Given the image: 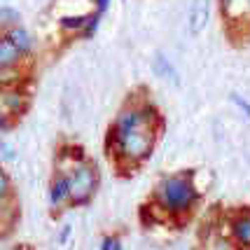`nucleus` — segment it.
I'll return each mask as SVG.
<instances>
[{
  "label": "nucleus",
  "instance_id": "1",
  "mask_svg": "<svg viewBox=\"0 0 250 250\" xmlns=\"http://www.w3.org/2000/svg\"><path fill=\"white\" fill-rule=\"evenodd\" d=\"M154 204L164 210V215H185L192 213V208L199 204V189L194 187L192 173H175L164 175L154 187Z\"/></svg>",
  "mask_w": 250,
  "mask_h": 250
},
{
  "label": "nucleus",
  "instance_id": "2",
  "mask_svg": "<svg viewBox=\"0 0 250 250\" xmlns=\"http://www.w3.org/2000/svg\"><path fill=\"white\" fill-rule=\"evenodd\" d=\"M154 136L150 126H141V129L131 131H108V150L117 154L120 159L126 162H143L152 154L154 147Z\"/></svg>",
  "mask_w": 250,
  "mask_h": 250
},
{
  "label": "nucleus",
  "instance_id": "3",
  "mask_svg": "<svg viewBox=\"0 0 250 250\" xmlns=\"http://www.w3.org/2000/svg\"><path fill=\"white\" fill-rule=\"evenodd\" d=\"M65 175H68V189H70V204L68 206H87L98 189L96 166L87 159H80L70 171H65Z\"/></svg>",
  "mask_w": 250,
  "mask_h": 250
},
{
  "label": "nucleus",
  "instance_id": "4",
  "mask_svg": "<svg viewBox=\"0 0 250 250\" xmlns=\"http://www.w3.org/2000/svg\"><path fill=\"white\" fill-rule=\"evenodd\" d=\"M28 96L19 84H7V87H0V110H5L12 120H19L26 115L28 110Z\"/></svg>",
  "mask_w": 250,
  "mask_h": 250
},
{
  "label": "nucleus",
  "instance_id": "5",
  "mask_svg": "<svg viewBox=\"0 0 250 250\" xmlns=\"http://www.w3.org/2000/svg\"><path fill=\"white\" fill-rule=\"evenodd\" d=\"M47 199H49L52 213H61V210L70 204V189H68V175H65V171H61V168L54 171L52 180H49Z\"/></svg>",
  "mask_w": 250,
  "mask_h": 250
},
{
  "label": "nucleus",
  "instance_id": "6",
  "mask_svg": "<svg viewBox=\"0 0 250 250\" xmlns=\"http://www.w3.org/2000/svg\"><path fill=\"white\" fill-rule=\"evenodd\" d=\"M210 0H192L189 5V14H187V26L192 35H199L210 21Z\"/></svg>",
  "mask_w": 250,
  "mask_h": 250
},
{
  "label": "nucleus",
  "instance_id": "7",
  "mask_svg": "<svg viewBox=\"0 0 250 250\" xmlns=\"http://www.w3.org/2000/svg\"><path fill=\"white\" fill-rule=\"evenodd\" d=\"M2 33L14 42V47L21 52V56H33V52H35V40H33V35L28 33V28H23L21 23H14V26L2 28Z\"/></svg>",
  "mask_w": 250,
  "mask_h": 250
},
{
  "label": "nucleus",
  "instance_id": "8",
  "mask_svg": "<svg viewBox=\"0 0 250 250\" xmlns=\"http://www.w3.org/2000/svg\"><path fill=\"white\" fill-rule=\"evenodd\" d=\"M231 239L236 246H243V248H250V208H243L241 213H236L231 222Z\"/></svg>",
  "mask_w": 250,
  "mask_h": 250
},
{
  "label": "nucleus",
  "instance_id": "9",
  "mask_svg": "<svg viewBox=\"0 0 250 250\" xmlns=\"http://www.w3.org/2000/svg\"><path fill=\"white\" fill-rule=\"evenodd\" d=\"M141 126H150V122L145 120V115L141 112V108H133V105H126L117 115V120L112 124L115 131H131V129H141Z\"/></svg>",
  "mask_w": 250,
  "mask_h": 250
},
{
  "label": "nucleus",
  "instance_id": "10",
  "mask_svg": "<svg viewBox=\"0 0 250 250\" xmlns=\"http://www.w3.org/2000/svg\"><path fill=\"white\" fill-rule=\"evenodd\" d=\"M152 70L157 77H162L166 82H171L173 87H180V75H178V70L173 68V63L162 54V52H157L152 56Z\"/></svg>",
  "mask_w": 250,
  "mask_h": 250
},
{
  "label": "nucleus",
  "instance_id": "11",
  "mask_svg": "<svg viewBox=\"0 0 250 250\" xmlns=\"http://www.w3.org/2000/svg\"><path fill=\"white\" fill-rule=\"evenodd\" d=\"M21 52L14 47L10 38L5 33H0V68H12V65L21 63Z\"/></svg>",
  "mask_w": 250,
  "mask_h": 250
},
{
  "label": "nucleus",
  "instance_id": "12",
  "mask_svg": "<svg viewBox=\"0 0 250 250\" xmlns=\"http://www.w3.org/2000/svg\"><path fill=\"white\" fill-rule=\"evenodd\" d=\"M87 17L89 14H82V17H63V19L59 21V26L68 33H80L82 26H84V21H87Z\"/></svg>",
  "mask_w": 250,
  "mask_h": 250
},
{
  "label": "nucleus",
  "instance_id": "13",
  "mask_svg": "<svg viewBox=\"0 0 250 250\" xmlns=\"http://www.w3.org/2000/svg\"><path fill=\"white\" fill-rule=\"evenodd\" d=\"M101 17L103 14H98V12H94V14H89L87 21H84V26H82V31H80V35L84 38V40H89V38H94L98 31V23H101Z\"/></svg>",
  "mask_w": 250,
  "mask_h": 250
},
{
  "label": "nucleus",
  "instance_id": "14",
  "mask_svg": "<svg viewBox=\"0 0 250 250\" xmlns=\"http://www.w3.org/2000/svg\"><path fill=\"white\" fill-rule=\"evenodd\" d=\"M21 21L19 12L14 7H0V28H7V26H14V23Z\"/></svg>",
  "mask_w": 250,
  "mask_h": 250
},
{
  "label": "nucleus",
  "instance_id": "15",
  "mask_svg": "<svg viewBox=\"0 0 250 250\" xmlns=\"http://www.w3.org/2000/svg\"><path fill=\"white\" fill-rule=\"evenodd\" d=\"M0 199H12V180L5 168H0Z\"/></svg>",
  "mask_w": 250,
  "mask_h": 250
},
{
  "label": "nucleus",
  "instance_id": "16",
  "mask_svg": "<svg viewBox=\"0 0 250 250\" xmlns=\"http://www.w3.org/2000/svg\"><path fill=\"white\" fill-rule=\"evenodd\" d=\"M101 248L103 250H120L122 248V239L117 234H108V236H103L101 241Z\"/></svg>",
  "mask_w": 250,
  "mask_h": 250
},
{
  "label": "nucleus",
  "instance_id": "17",
  "mask_svg": "<svg viewBox=\"0 0 250 250\" xmlns=\"http://www.w3.org/2000/svg\"><path fill=\"white\" fill-rule=\"evenodd\" d=\"M0 159L2 162H14L17 159V150L7 141H0Z\"/></svg>",
  "mask_w": 250,
  "mask_h": 250
},
{
  "label": "nucleus",
  "instance_id": "18",
  "mask_svg": "<svg viewBox=\"0 0 250 250\" xmlns=\"http://www.w3.org/2000/svg\"><path fill=\"white\" fill-rule=\"evenodd\" d=\"M229 98L234 101V105H236V108H239L241 112L246 115V120L250 122V103H248V101H246L243 96H239V94H229Z\"/></svg>",
  "mask_w": 250,
  "mask_h": 250
},
{
  "label": "nucleus",
  "instance_id": "19",
  "mask_svg": "<svg viewBox=\"0 0 250 250\" xmlns=\"http://www.w3.org/2000/svg\"><path fill=\"white\" fill-rule=\"evenodd\" d=\"M14 126V122H12V117L5 112V110H0V133H7V131Z\"/></svg>",
  "mask_w": 250,
  "mask_h": 250
},
{
  "label": "nucleus",
  "instance_id": "20",
  "mask_svg": "<svg viewBox=\"0 0 250 250\" xmlns=\"http://www.w3.org/2000/svg\"><path fill=\"white\" fill-rule=\"evenodd\" d=\"M70 231H73V227H70V225H63V227H61V234H59V243H68Z\"/></svg>",
  "mask_w": 250,
  "mask_h": 250
},
{
  "label": "nucleus",
  "instance_id": "21",
  "mask_svg": "<svg viewBox=\"0 0 250 250\" xmlns=\"http://www.w3.org/2000/svg\"><path fill=\"white\" fill-rule=\"evenodd\" d=\"M108 5H110V0H96V12L98 14H105Z\"/></svg>",
  "mask_w": 250,
  "mask_h": 250
},
{
  "label": "nucleus",
  "instance_id": "22",
  "mask_svg": "<svg viewBox=\"0 0 250 250\" xmlns=\"http://www.w3.org/2000/svg\"><path fill=\"white\" fill-rule=\"evenodd\" d=\"M10 201L12 199H0V220L5 218V213H7V208H10Z\"/></svg>",
  "mask_w": 250,
  "mask_h": 250
},
{
  "label": "nucleus",
  "instance_id": "23",
  "mask_svg": "<svg viewBox=\"0 0 250 250\" xmlns=\"http://www.w3.org/2000/svg\"><path fill=\"white\" fill-rule=\"evenodd\" d=\"M220 2H222V5H229V0H220Z\"/></svg>",
  "mask_w": 250,
  "mask_h": 250
},
{
  "label": "nucleus",
  "instance_id": "24",
  "mask_svg": "<svg viewBox=\"0 0 250 250\" xmlns=\"http://www.w3.org/2000/svg\"><path fill=\"white\" fill-rule=\"evenodd\" d=\"M246 2H248V7H250V0H246Z\"/></svg>",
  "mask_w": 250,
  "mask_h": 250
}]
</instances>
